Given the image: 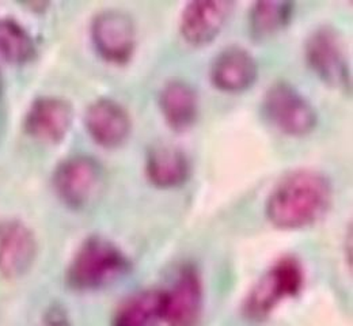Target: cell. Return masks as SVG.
Segmentation results:
<instances>
[{
  "instance_id": "cell-8",
  "label": "cell",
  "mask_w": 353,
  "mask_h": 326,
  "mask_svg": "<svg viewBox=\"0 0 353 326\" xmlns=\"http://www.w3.org/2000/svg\"><path fill=\"white\" fill-rule=\"evenodd\" d=\"M306 54L314 71L332 86L348 83V64L339 34L330 28L316 29L307 40Z\"/></svg>"
},
{
  "instance_id": "cell-18",
  "label": "cell",
  "mask_w": 353,
  "mask_h": 326,
  "mask_svg": "<svg viewBox=\"0 0 353 326\" xmlns=\"http://www.w3.org/2000/svg\"><path fill=\"white\" fill-rule=\"evenodd\" d=\"M34 53L30 36L12 21H0V56L12 63L29 60Z\"/></svg>"
},
{
  "instance_id": "cell-4",
  "label": "cell",
  "mask_w": 353,
  "mask_h": 326,
  "mask_svg": "<svg viewBox=\"0 0 353 326\" xmlns=\"http://www.w3.org/2000/svg\"><path fill=\"white\" fill-rule=\"evenodd\" d=\"M105 176L101 165L86 155H77L63 162L54 173V189L71 208L91 205L102 192Z\"/></svg>"
},
{
  "instance_id": "cell-14",
  "label": "cell",
  "mask_w": 353,
  "mask_h": 326,
  "mask_svg": "<svg viewBox=\"0 0 353 326\" xmlns=\"http://www.w3.org/2000/svg\"><path fill=\"white\" fill-rule=\"evenodd\" d=\"M147 176L157 187L182 185L189 176V162L185 152L170 143L154 144L147 154Z\"/></svg>"
},
{
  "instance_id": "cell-12",
  "label": "cell",
  "mask_w": 353,
  "mask_h": 326,
  "mask_svg": "<svg viewBox=\"0 0 353 326\" xmlns=\"http://www.w3.org/2000/svg\"><path fill=\"white\" fill-rule=\"evenodd\" d=\"M211 78L221 90L241 92L257 78V63L245 48L232 45L223 49L211 67Z\"/></svg>"
},
{
  "instance_id": "cell-15",
  "label": "cell",
  "mask_w": 353,
  "mask_h": 326,
  "mask_svg": "<svg viewBox=\"0 0 353 326\" xmlns=\"http://www.w3.org/2000/svg\"><path fill=\"white\" fill-rule=\"evenodd\" d=\"M163 323V292L145 289L133 294L117 309L113 326H159Z\"/></svg>"
},
{
  "instance_id": "cell-7",
  "label": "cell",
  "mask_w": 353,
  "mask_h": 326,
  "mask_svg": "<svg viewBox=\"0 0 353 326\" xmlns=\"http://www.w3.org/2000/svg\"><path fill=\"white\" fill-rule=\"evenodd\" d=\"M92 39L105 59L116 63L127 61L136 43L132 18L121 10L99 12L92 22Z\"/></svg>"
},
{
  "instance_id": "cell-13",
  "label": "cell",
  "mask_w": 353,
  "mask_h": 326,
  "mask_svg": "<svg viewBox=\"0 0 353 326\" xmlns=\"http://www.w3.org/2000/svg\"><path fill=\"white\" fill-rule=\"evenodd\" d=\"M72 108L68 101L57 96L37 99L26 117V130L30 135L44 141H59L70 130Z\"/></svg>"
},
{
  "instance_id": "cell-16",
  "label": "cell",
  "mask_w": 353,
  "mask_h": 326,
  "mask_svg": "<svg viewBox=\"0 0 353 326\" xmlns=\"http://www.w3.org/2000/svg\"><path fill=\"white\" fill-rule=\"evenodd\" d=\"M161 108L166 121L174 130H186L197 117V95L188 83L173 81L162 90Z\"/></svg>"
},
{
  "instance_id": "cell-11",
  "label": "cell",
  "mask_w": 353,
  "mask_h": 326,
  "mask_svg": "<svg viewBox=\"0 0 353 326\" xmlns=\"http://www.w3.org/2000/svg\"><path fill=\"white\" fill-rule=\"evenodd\" d=\"M86 127L99 144L116 147L131 131V119L127 110L110 98L97 99L86 112Z\"/></svg>"
},
{
  "instance_id": "cell-10",
  "label": "cell",
  "mask_w": 353,
  "mask_h": 326,
  "mask_svg": "<svg viewBox=\"0 0 353 326\" xmlns=\"http://www.w3.org/2000/svg\"><path fill=\"white\" fill-rule=\"evenodd\" d=\"M232 3L225 0L190 1L181 17V32L192 44H205L215 39L231 12Z\"/></svg>"
},
{
  "instance_id": "cell-1",
  "label": "cell",
  "mask_w": 353,
  "mask_h": 326,
  "mask_svg": "<svg viewBox=\"0 0 353 326\" xmlns=\"http://www.w3.org/2000/svg\"><path fill=\"white\" fill-rule=\"evenodd\" d=\"M332 203L329 180L319 172L301 169L285 177L272 190L268 219L279 229H303L319 221Z\"/></svg>"
},
{
  "instance_id": "cell-17",
  "label": "cell",
  "mask_w": 353,
  "mask_h": 326,
  "mask_svg": "<svg viewBox=\"0 0 353 326\" xmlns=\"http://www.w3.org/2000/svg\"><path fill=\"white\" fill-rule=\"evenodd\" d=\"M292 4L288 1H257L250 11V29L254 37L264 39L288 23Z\"/></svg>"
},
{
  "instance_id": "cell-5",
  "label": "cell",
  "mask_w": 353,
  "mask_h": 326,
  "mask_svg": "<svg viewBox=\"0 0 353 326\" xmlns=\"http://www.w3.org/2000/svg\"><path fill=\"white\" fill-rule=\"evenodd\" d=\"M263 108L266 119L288 135H306L316 124V113L306 96L285 82L269 88Z\"/></svg>"
},
{
  "instance_id": "cell-19",
  "label": "cell",
  "mask_w": 353,
  "mask_h": 326,
  "mask_svg": "<svg viewBox=\"0 0 353 326\" xmlns=\"http://www.w3.org/2000/svg\"><path fill=\"white\" fill-rule=\"evenodd\" d=\"M44 326H70L65 312L60 307H53L45 316Z\"/></svg>"
},
{
  "instance_id": "cell-9",
  "label": "cell",
  "mask_w": 353,
  "mask_h": 326,
  "mask_svg": "<svg viewBox=\"0 0 353 326\" xmlns=\"http://www.w3.org/2000/svg\"><path fill=\"white\" fill-rule=\"evenodd\" d=\"M37 245L34 235L19 221L0 222V274L15 279L33 265Z\"/></svg>"
},
{
  "instance_id": "cell-2",
  "label": "cell",
  "mask_w": 353,
  "mask_h": 326,
  "mask_svg": "<svg viewBox=\"0 0 353 326\" xmlns=\"http://www.w3.org/2000/svg\"><path fill=\"white\" fill-rule=\"evenodd\" d=\"M128 268V258L113 242L92 236L77 252L67 279L77 289H97L123 276Z\"/></svg>"
},
{
  "instance_id": "cell-6",
  "label": "cell",
  "mask_w": 353,
  "mask_h": 326,
  "mask_svg": "<svg viewBox=\"0 0 353 326\" xmlns=\"http://www.w3.org/2000/svg\"><path fill=\"white\" fill-rule=\"evenodd\" d=\"M203 314V284L194 267H183L173 287L163 292V323L197 326Z\"/></svg>"
},
{
  "instance_id": "cell-3",
  "label": "cell",
  "mask_w": 353,
  "mask_h": 326,
  "mask_svg": "<svg viewBox=\"0 0 353 326\" xmlns=\"http://www.w3.org/2000/svg\"><path fill=\"white\" fill-rule=\"evenodd\" d=\"M305 272L301 261L292 256L277 260L249 292L243 313L253 321H263L285 299L296 296L303 288Z\"/></svg>"
}]
</instances>
